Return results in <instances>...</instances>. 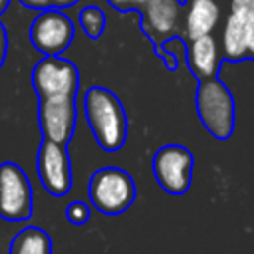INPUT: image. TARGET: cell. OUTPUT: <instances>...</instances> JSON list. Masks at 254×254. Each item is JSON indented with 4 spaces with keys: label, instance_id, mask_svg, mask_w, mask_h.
<instances>
[{
    "label": "cell",
    "instance_id": "obj_8",
    "mask_svg": "<svg viewBox=\"0 0 254 254\" xmlns=\"http://www.w3.org/2000/svg\"><path fill=\"white\" fill-rule=\"evenodd\" d=\"M73 22L62 10H42L30 26V42L44 56H58L73 40Z\"/></svg>",
    "mask_w": 254,
    "mask_h": 254
},
{
    "label": "cell",
    "instance_id": "obj_10",
    "mask_svg": "<svg viewBox=\"0 0 254 254\" xmlns=\"http://www.w3.org/2000/svg\"><path fill=\"white\" fill-rule=\"evenodd\" d=\"M141 10H143V26L153 38L169 36L177 30L181 16L179 0H147Z\"/></svg>",
    "mask_w": 254,
    "mask_h": 254
},
{
    "label": "cell",
    "instance_id": "obj_16",
    "mask_svg": "<svg viewBox=\"0 0 254 254\" xmlns=\"http://www.w3.org/2000/svg\"><path fill=\"white\" fill-rule=\"evenodd\" d=\"M89 206L83 200H71L65 206V218L73 224V226H83L89 220Z\"/></svg>",
    "mask_w": 254,
    "mask_h": 254
},
{
    "label": "cell",
    "instance_id": "obj_20",
    "mask_svg": "<svg viewBox=\"0 0 254 254\" xmlns=\"http://www.w3.org/2000/svg\"><path fill=\"white\" fill-rule=\"evenodd\" d=\"M26 8H32V10H46V8H52L50 6V0H20Z\"/></svg>",
    "mask_w": 254,
    "mask_h": 254
},
{
    "label": "cell",
    "instance_id": "obj_4",
    "mask_svg": "<svg viewBox=\"0 0 254 254\" xmlns=\"http://www.w3.org/2000/svg\"><path fill=\"white\" fill-rule=\"evenodd\" d=\"M34 212V190L24 169L12 161L0 163V218L28 220Z\"/></svg>",
    "mask_w": 254,
    "mask_h": 254
},
{
    "label": "cell",
    "instance_id": "obj_11",
    "mask_svg": "<svg viewBox=\"0 0 254 254\" xmlns=\"http://www.w3.org/2000/svg\"><path fill=\"white\" fill-rule=\"evenodd\" d=\"M187 62H189L190 71L198 79H208L216 75L220 56H218V44L212 38V34L190 40L187 48Z\"/></svg>",
    "mask_w": 254,
    "mask_h": 254
},
{
    "label": "cell",
    "instance_id": "obj_5",
    "mask_svg": "<svg viewBox=\"0 0 254 254\" xmlns=\"http://www.w3.org/2000/svg\"><path fill=\"white\" fill-rule=\"evenodd\" d=\"M194 157L183 145H165L153 155V175L169 194H185L192 181Z\"/></svg>",
    "mask_w": 254,
    "mask_h": 254
},
{
    "label": "cell",
    "instance_id": "obj_7",
    "mask_svg": "<svg viewBox=\"0 0 254 254\" xmlns=\"http://www.w3.org/2000/svg\"><path fill=\"white\" fill-rule=\"evenodd\" d=\"M36 167L42 187L52 196H65L71 190L73 177H71V159L67 145L42 137Z\"/></svg>",
    "mask_w": 254,
    "mask_h": 254
},
{
    "label": "cell",
    "instance_id": "obj_21",
    "mask_svg": "<svg viewBox=\"0 0 254 254\" xmlns=\"http://www.w3.org/2000/svg\"><path fill=\"white\" fill-rule=\"evenodd\" d=\"M77 0H50V6L52 8H69L73 6Z\"/></svg>",
    "mask_w": 254,
    "mask_h": 254
},
{
    "label": "cell",
    "instance_id": "obj_1",
    "mask_svg": "<svg viewBox=\"0 0 254 254\" xmlns=\"http://www.w3.org/2000/svg\"><path fill=\"white\" fill-rule=\"evenodd\" d=\"M83 107L97 145L107 153L119 151L127 139V115L119 97L107 87L93 85L85 91Z\"/></svg>",
    "mask_w": 254,
    "mask_h": 254
},
{
    "label": "cell",
    "instance_id": "obj_6",
    "mask_svg": "<svg viewBox=\"0 0 254 254\" xmlns=\"http://www.w3.org/2000/svg\"><path fill=\"white\" fill-rule=\"evenodd\" d=\"M32 85L38 93V99L58 97V95H77L79 71L65 58L46 56L32 69Z\"/></svg>",
    "mask_w": 254,
    "mask_h": 254
},
{
    "label": "cell",
    "instance_id": "obj_9",
    "mask_svg": "<svg viewBox=\"0 0 254 254\" xmlns=\"http://www.w3.org/2000/svg\"><path fill=\"white\" fill-rule=\"evenodd\" d=\"M75 95L42 97L38 103V123L44 139L67 145L75 131Z\"/></svg>",
    "mask_w": 254,
    "mask_h": 254
},
{
    "label": "cell",
    "instance_id": "obj_12",
    "mask_svg": "<svg viewBox=\"0 0 254 254\" xmlns=\"http://www.w3.org/2000/svg\"><path fill=\"white\" fill-rule=\"evenodd\" d=\"M220 20V6L216 0H190L185 16V34L189 40L212 34Z\"/></svg>",
    "mask_w": 254,
    "mask_h": 254
},
{
    "label": "cell",
    "instance_id": "obj_17",
    "mask_svg": "<svg viewBox=\"0 0 254 254\" xmlns=\"http://www.w3.org/2000/svg\"><path fill=\"white\" fill-rule=\"evenodd\" d=\"M230 14L254 24V0H230Z\"/></svg>",
    "mask_w": 254,
    "mask_h": 254
},
{
    "label": "cell",
    "instance_id": "obj_2",
    "mask_svg": "<svg viewBox=\"0 0 254 254\" xmlns=\"http://www.w3.org/2000/svg\"><path fill=\"white\" fill-rule=\"evenodd\" d=\"M91 204L107 216L125 212L137 198V187L133 177L119 167L97 169L87 185Z\"/></svg>",
    "mask_w": 254,
    "mask_h": 254
},
{
    "label": "cell",
    "instance_id": "obj_13",
    "mask_svg": "<svg viewBox=\"0 0 254 254\" xmlns=\"http://www.w3.org/2000/svg\"><path fill=\"white\" fill-rule=\"evenodd\" d=\"M252 30H254L252 22H248L236 14H228L224 28H222V52H224L226 60L236 62L246 56Z\"/></svg>",
    "mask_w": 254,
    "mask_h": 254
},
{
    "label": "cell",
    "instance_id": "obj_22",
    "mask_svg": "<svg viewBox=\"0 0 254 254\" xmlns=\"http://www.w3.org/2000/svg\"><path fill=\"white\" fill-rule=\"evenodd\" d=\"M246 54H248L250 58H254V30H252V34H250V40H248V50H246Z\"/></svg>",
    "mask_w": 254,
    "mask_h": 254
},
{
    "label": "cell",
    "instance_id": "obj_14",
    "mask_svg": "<svg viewBox=\"0 0 254 254\" xmlns=\"http://www.w3.org/2000/svg\"><path fill=\"white\" fill-rule=\"evenodd\" d=\"M10 254H52V238L40 226H26L12 238Z\"/></svg>",
    "mask_w": 254,
    "mask_h": 254
},
{
    "label": "cell",
    "instance_id": "obj_15",
    "mask_svg": "<svg viewBox=\"0 0 254 254\" xmlns=\"http://www.w3.org/2000/svg\"><path fill=\"white\" fill-rule=\"evenodd\" d=\"M79 24L89 38H99L105 26V14L97 6H87L79 14Z\"/></svg>",
    "mask_w": 254,
    "mask_h": 254
},
{
    "label": "cell",
    "instance_id": "obj_23",
    "mask_svg": "<svg viewBox=\"0 0 254 254\" xmlns=\"http://www.w3.org/2000/svg\"><path fill=\"white\" fill-rule=\"evenodd\" d=\"M8 4H10V0H0V14H4V12H6Z\"/></svg>",
    "mask_w": 254,
    "mask_h": 254
},
{
    "label": "cell",
    "instance_id": "obj_3",
    "mask_svg": "<svg viewBox=\"0 0 254 254\" xmlns=\"http://www.w3.org/2000/svg\"><path fill=\"white\" fill-rule=\"evenodd\" d=\"M196 113L204 129L218 141L234 131V99L230 89L216 77L200 79L196 89Z\"/></svg>",
    "mask_w": 254,
    "mask_h": 254
},
{
    "label": "cell",
    "instance_id": "obj_19",
    "mask_svg": "<svg viewBox=\"0 0 254 254\" xmlns=\"http://www.w3.org/2000/svg\"><path fill=\"white\" fill-rule=\"evenodd\" d=\"M6 52H8V36H6V30H4V26L0 24V67L4 65V60H6Z\"/></svg>",
    "mask_w": 254,
    "mask_h": 254
},
{
    "label": "cell",
    "instance_id": "obj_18",
    "mask_svg": "<svg viewBox=\"0 0 254 254\" xmlns=\"http://www.w3.org/2000/svg\"><path fill=\"white\" fill-rule=\"evenodd\" d=\"M145 2L147 0H109V4H113L119 10H141Z\"/></svg>",
    "mask_w": 254,
    "mask_h": 254
}]
</instances>
